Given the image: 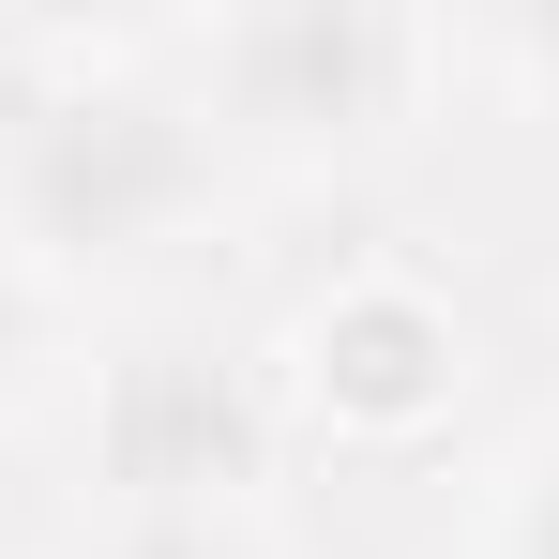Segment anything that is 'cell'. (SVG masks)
<instances>
[{"label": "cell", "mask_w": 559, "mask_h": 559, "mask_svg": "<svg viewBox=\"0 0 559 559\" xmlns=\"http://www.w3.org/2000/svg\"><path fill=\"white\" fill-rule=\"evenodd\" d=\"M76 559H258V530L242 514H106V545Z\"/></svg>", "instance_id": "6"}, {"label": "cell", "mask_w": 559, "mask_h": 559, "mask_svg": "<svg viewBox=\"0 0 559 559\" xmlns=\"http://www.w3.org/2000/svg\"><path fill=\"white\" fill-rule=\"evenodd\" d=\"M287 393H302L333 439H424V424H454V393H468L454 287L393 273V258L333 273L302 318H287Z\"/></svg>", "instance_id": "3"}, {"label": "cell", "mask_w": 559, "mask_h": 559, "mask_svg": "<svg viewBox=\"0 0 559 559\" xmlns=\"http://www.w3.org/2000/svg\"><path fill=\"white\" fill-rule=\"evenodd\" d=\"M92 439L121 514H242V484L273 468V378L227 348H136V364H106Z\"/></svg>", "instance_id": "4"}, {"label": "cell", "mask_w": 559, "mask_h": 559, "mask_svg": "<svg viewBox=\"0 0 559 559\" xmlns=\"http://www.w3.org/2000/svg\"><path fill=\"white\" fill-rule=\"evenodd\" d=\"M182 61H197V121L212 136H258V152L318 167V152H364L393 121H424L439 31L378 15V0H258V15H212Z\"/></svg>", "instance_id": "2"}, {"label": "cell", "mask_w": 559, "mask_h": 559, "mask_svg": "<svg viewBox=\"0 0 559 559\" xmlns=\"http://www.w3.org/2000/svg\"><path fill=\"white\" fill-rule=\"evenodd\" d=\"M499 559H559V454L530 468V499H514V530H499Z\"/></svg>", "instance_id": "7"}, {"label": "cell", "mask_w": 559, "mask_h": 559, "mask_svg": "<svg viewBox=\"0 0 559 559\" xmlns=\"http://www.w3.org/2000/svg\"><path fill=\"white\" fill-rule=\"evenodd\" d=\"M530 61H545V76H559V15H545V31H530Z\"/></svg>", "instance_id": "8"}, {"label": "cell", "mask_w": 559, "mask_h": 559, "mask_svg": "<svg viewBox=\"0 0 559 559\" xmlns=\"http://www.w3.org/2000/svg\"><path fill=\"white\" fill-rule=\"evenodd\" d=\"M61 364H76V287H61L15 227H0V408H31Z\"/></svg>", "instance_id": "5"}, {"label": "cell", "mask_w": 559, "mask_h": 559, "mask_svg": "<svg viewBox=\"0 0 559 559\" xmlns=\"http://www.w3.org/2000/svg\"><path fill=\"white\" fill-rule=\"evenodd\" d=\"M227 197V136L197 121L182 76H136L121 46H76L46 92L0 106V227L61 287L182 258Z\"/></svg>", "instance_id": "1"}]
</instances>
